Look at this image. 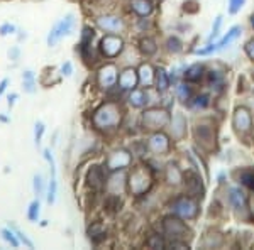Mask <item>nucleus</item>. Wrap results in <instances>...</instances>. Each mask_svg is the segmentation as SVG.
<instances>
[{
    "mask_svg": "<svg viewBox=\"0 0 254 250\" xmlns=\"http://www.w3.org/2000/svg\"><path fill=\"white\" fill-rule=\"evenodd\" d=\"M93 125L102 132H110L116 130L122 124V108L116 101H107V103L100 105L93 112L92 117Z\"/></svg>",
    "mask_w": 254,
    "mask_h": 250,
    "instance_id": "nucleus-1",
    "label": "nucleus"
},
{
    "mask_svg": "<svg viewBox=\"0 0 254 250\" xmlns=\"http://www.w3.org/2000/svg\"><path fill=\"white\" fill-rule=\"evenodd\" d=\"M153 186V174L147 166H136L127 176V190L134 196H142Z\"/></svg>",
    "mask_w": 254,
    "mask_h": 250,
    "instance_id": "nucleus-2",
    "label": "nucleus"
},
{
    "mask_svg": "<svg viewBox=\"0 0 254 250\" xmlns=\"http://www.w3.org/2000/svg\"><path fill=\"white\" fill-rule=\"evenodd\" d=\"M142 127L146 130H151V132H158V130H165L171 122V115L170 112L165 108H159V106H151V108H146L142 112L141 117Z\"/></svg>",
    "mask_w": 254,
    "mask_h": 250,
    "instance_id": "nucleus-3",
    "label": "nucleus"
},
{
    "mask_svg": "<svg viewBox=\"0 0 254 250\" xmlns=\"http://www.w3.org/2000/svg\"><path fill=\"white\" fill-rule=\"evenodd\" d=\"M75 26H76L75 14H73V12H68L66 15H63V17H61L58 22L49 29L48 38H46V44L49 48H55L61 39L71 34L73 29H75Z\"/></svg>",
    "mask_w": 254,
    "mask_h": 250,
    "instance_id": "nucleus-4",
    "label": "nucleus"
},
{
    "mask_svg": "<svg viewBox=\"0 0 254 250\" xmlns=\"http://www.w3.org/2000/svg\"><path fill=\"white\" fill-rule=\"evenodd\" d=\"M171 211L182 220H193L198 216V203L193 196H180L171 203Z\"/></svg>",
    "mask_w": 254,
    "mask_h": 250,
    "instance_id": "nucleus-5",
    "label": "nucleus"
},
{
    "mask_svg": "<svg viewBox=\"0 0 254 250\" xmlns=\"http://www.w3.org/2000/svg\"><path fill=\"white\" fill-rule=\"evenodd\" d=\"M190 232L188 227L185 225L180 216L176 215H170L163 218V233L171 240H185L187 239V233Z\"/></svg>",
    "mask_w": 254,
    "mask_h": 250,
    "instance_id": "nucleus-6",
    "label": "nucleus"
},
{
    "mask_svg": "<svg viewBox=\"0 0 254 250\" xmlns=\"http://www.w3.org/2000/svg\"><path fill=\"white\" fill-rule=\"evenodd\" d=\"M193 137L202 149L214 150L215 149V129L208 122H198L193 129Z\"/></svg>",
    "mask_w": 254,
    "mask_h": 250,
    "instance_id": "nucleus-7",
    "label": "nucleus"
},
{
    "mask_svg": "<svg viewBox=\"0 0 254 250\" xmlns=\"http://www.w3.org/2000/svg\"><path fill=\"white\" fill-rule=\"evenodd\" d=\"M124 48H126V43L119 34H105L104 38L100 39V44H98L100 52L109 59L117 58V56L124 51Z\"/></svg>",
    "mask_w": 254,
    "mask_h": 250,
    "instance_id": "nucleus-8",
    "label": "nucleus"
},
{
    "mask_svg": "<svg viewBox=\"0 0 254 250\" xmlns=\"http://www.w3.org/2000/svg\"><path fill=\"white\" fill-rule=\"evenodd\" d=\"M132 164V154L127 149H116L109 154L107 161H105V169L114 173V171H122Z\"/></svg>",
    "mask_w": 254,
    "mask_h": 250,
    "instance_id": "nucleus-9",
    "label": "nucleus"
},
{
    "mask_svg": "<svg viewBox=\"0 0 254 250\" xmlns=\"http://www.w3.org/2000/svg\"><path fill=\"white\" fill-rule=\"evenodd\" d=\"M119 81V68L114 63H107L97 71V83L102 90H110L117 85Z\"/></svg>",
    "mask_w": 254,
    "mask_h": 250,
    "instance_id": "nucleus-10",
    "label": "nucleus"
},
{
    "mask_svg": "<svg viewBox=\"0 0 254 250\" xmlns=\"http://www.w3.org/2000/svg\"><path fill=\"white\" fill-rule=\"evenodd\" d=\"M241 32H243V29H241L239 26H234V27H231L229 29L227 34L224 36L220 41H217L215 44H208L207 48H202V49H195V54H198V56H207V54H212V52H217V51H220V49H224V48H227L229 44L232 43V41H236L237 38L241 36Z\"/></svg>",
    "mask_w": 254,
    "mask_h": 250,
    "instance_id": "nucleus-11",
    "label": "nucleus"
},
{
    "mask_svg": "<svg viewBox=\"0 0 254 250\" xmlns=\"http://www.w3.org/2000/svg\"><path fill=\"white\" fill-rule=\"evenodd\" d=\"M232 127L237 135H246L253 129V115L246 106H237L232 115Z\"/></svg>",
    "mask_w": 254,
    "mask_h": 250,
    "instance_id": "nucleus-12",
    "label": "nucleus"
},
{
    "mask_svg": "<svg viewBox=\"0 0 254 250\" xmlns=\"http://www.w3.org/2000/svg\"><path fill=\"white\" fill-rule=\"evenodd\" d=\"M147 149L156 155H165L170 152L171 149V141L170 135L165 134L163 130H158V132H153L147 139Z\"/></svg>",
    "mask_w": 254,
    "mask_h": 250,
    "instance_id": "nucleus-13",
    "label": "nucleus"
},
{
    "mask_svg": "<svg viewBox=\"0 0 254 250\" xmlns=\"http://www.w3.org/2000/svg\"><path fill=\"white\" fill-rule=\"evenodd\" d=\"M183 184H185V191L188 196L202 198L203 193H205V186H203L202 178L195 171H185L183 173Z\"/></svg>",
    "mask_w": 254,
    "mask_h": 250,
    "instance_id": "nucleus-14",
    "label": "nucleus"
},
{
    "mask_svg": "<svg viewBox=\"0 0 254 250\" xmlns=\"http://www.w3.org/2000/svg\"><path fill=\"white\" fill-rule=\"evenodd\" d=\"M95 24L98 29L107 32V34H119L126 27L124 20L119 15H100V17H97Z\"/></svg>",
    "mask_w": 254,
    "mask_h": 250,
    "instance_id": "nucleus-15",
    "label": "nucleus"
},
{
    "mask_svg": "<svg viewBox=\"0 0 254 250\" xmlns=\"http://www.w3.org/2000/svg\"><path fill=\"white\" fill-rule=\"evenodd\" d=\"M107 178H105V171L102 166H92L87 173V184L93 191H100L105 188Z\"/></svg>",
    "mask_w": 254,
    "mask_h": 250,
    "instance_id": "nucleus-16",
    "label": "nucleus"
},
{
    "mask_svg": "<svg viewBox=\"0 0 254 250\" xmlns=\"http://www.w3.org/2000/svg\"><path fill=\"white\" fill-rule=\"evenodd\" d=\"M124 171L126 169L114 171V173L110 174V178L107 179L105 186H107L110 195H121V193H124V190L127 188V176Z\"/></svg>",
    "mask_w": 254,
    "mask_h": 250,
    "instance_id": "nucleus-17",
    "label": "nucleus"
},
{
    "mask_svg": "<svg viewBox=\"0 0 254 250\" xmlns=\"http://www.w3.org/2000/svg\"><path fill=\"white\" fill-rule=\"evenodd\" d=\"M119 88L124 90V92H130L137 87L139 83V76H137V69L136 68H124L119 75Z\"/></svg>",
    "mask_w": 254,
    "mask_h": 250,
    "instance_id": "nucleus-18",
    "label": "nucleus"
},
{
    "mask_svg": "<svg viewBox=\"0 0 254 250\" xmlns=\"http://www.w3.org/2000/svg\"><path fill=\"white\" fill-rule=\"evenodd\" d=\"M229 203L236 211H246L248 210V198H246L244 191L237 186L229 188Z\"/></svg>",
    "mask_w": 254,
    "mask_h": 250,
    "instance_id": "nucleus-19",
    "label": "nucleus"
},
{
    "mask_svg": "<svg viewBox=\"0 0 254 250\" xmlns=\"http://www.w3.org/2000/svg\"><path fill=\"white\" fill-rule=\"evenodd\" d=\"M137 76H139V83L142 87L149 88L154 85V78H156V69L153 68L151 63H142L141 66L137 68Z\"/></svg>",
    "mask_w": 254,
    "mask_h": 250,
    "instance_id": "nucleus-20",
    "label": "nucleus"
},
{
    "mask_svg": "<svg viewBox=\"0 0 254 250\" xmlns=\"http://www.w3.org/2000/svg\"><path fill=\"white\" fill-rule=\"evenodd\" d=\"M129 7L139 17H149L154 12L153 0H129Z\"/></svg>",
    "mask_w": 254,
    "mask_h": 250,
    "instance_id": "nucleus-21",
    "label": "nucleus"
},
{
    "mask_svg": "<svg viewBox=\"0 0 254 250\" xmlns=\"http://www.w3.org/2000/svg\"><path fill=\"white\" fill-rule=\"evenodd\" d=\"M171 132H173V137L175 139H183L187 134V118L183 117V113H176V115L171 117Z\"/></svg>",
    "mask_w": 254,
    "mask_h": 250,
    "instance_id": "nucleus-22",
    "label": "nucleus"
},
{
    "mask_svg": "<svg viewBox=\"0 0 254 250\" xmlns=\"http://www.w3.org/2000/svg\"><path fill=\"white\" fill-rule=\"evenodd\" d=\"M203 73H205V66L200 63H195V64H191V66L185 68V71H183V80L188 81V83H196V81H200V78L203 76Z\"/></svg>",
    "mask_w": 254,
    "mask_h": 250,
    "instance_id": "nucleus-23",
    "label": "nucleus"
},
{
    "mask_svg": "<svg viewBox=\"0 0 254 250\" xmlns=\"http://www.w3.org/2000/svg\"><path fill=\"white\" fill-rule=\"evenodd\" d=\"M171 85V78H170V73L166 71L163 66L156 68V78H154V87L159 93H165Z\"/></svg>",
    "mask_w": 254,
    "mask_h": 250,
    "instance_id": "nucleus-24",
    "label": "nucleus"
},
{
    "mask_svg": "<svg viewBox=\"0 0 254 250\" xmlns=\"http://www.w3.org/2000/svg\"><path fill=\"white\" fill-rule=\"evenodd\" d=\"M165 179L168 184H173V186H178L180 183H183V171H180V167L176 164L170 162L166 166V174Z\"/></svg>",
    "mask_w": 254,
    "mask_h": 250,
    "instance_id": "nucleus-25",
    "label": "nucleus"
},
{
    "mask_svg": "<svg viewBox=\"0 0 254 250\" xmlns=\"http://www.w3.org/2000/svg\"><path fill=\"white\" fill-rule=\"evenodd\" d=\"M147 103V92L144 90L134 88L129 92V105L132 108H142Z\"/></svg>",
    "mask_w": 254,
    "mask_h": 250,
    "instance_id": "nucleus-26",
    "label": "nucleus"
},
{
    "mask_svg": "<svg viewBox=\"0 0 254 250\" xmlns=\"http://www.w3.org/2000/svg\"><path fill=\"white\" fill-rule=\"evenodd\" d=\"M139 49L144 56H154L158 52V44L153 38H142L139 41Z\"/></svg>",
    "mask_w": 254,
    "mask_h": 250,
    "instance_id": "nucleus-27",
    "label": "nucleus"
},
{
    "mask_svg": "<svg viewBox=\"0 0 254 250\" xmlns=\"http://www.w3.org/2000/svg\"><path fill=\"white\" fill-rule=\"evenodd\" d=\"M27 220L31 223H38L39 221V215H41V201L39 200H32L29 203V208H27Z\"/></svg>",
    "mask_w": 254,
    "mask_h": 250,
    "instance_id": "nucleus-28",
    "label": "nucleus"
},
{
    "mask_svg": "<svg viewBox=\"0 0 254 250\" xmlns=\"http://www.w3.org/2000/svg\"><path fill=\"white\" fill-rule=\"evenodd\" d=\"M0 235H2V239L5 240L9 245H12L14 249H17L19 245H20V242H19V239H17V235H15V232L12 230L10 225H9V227H5V228H2V230H0Z\"/></svg>",
    "mask_w": 254,
    "mask_h": 250,
    "instance_id": "nucleus-29",
    "label": "nucleus"
},
{
    "mask_svg": "<svg viewBox=\"0 0 254 250\" xmlns=\"http://www.w3.org/2000/svg\"><path fill=\"white\" fill-rule=\"evenodd\" d=\"M176 97H178L180 101L187 103V101L191 100V87H188V83H178L176 85Z\"/></svg>",
    "mask_w": 254,
    "mask_h": 250,
    "instance_id": "nucleus-30",
    "label": "nucleus"
},
{
    "mask_svg": "<svg viewBox=\"0 0 254 250\" xmlns=\"http://www.w3.org/2000/svg\"><path fill=\"white\" fill-rule=\"evenodd\" d=\"M56 195H58V181H56V176H51V179H49V184H48V191H46V201H48V204H55Z\"/></svg>",
    "mask_w": 254,
    "mask_h": 250,
    "instance_id": "nucleus-31",
    "label": "nucleus"
},
{
    "mask_svg": "<svg viewBox=\"0 0 254 250\" xmlns=\"http://www.w3.org/2000/svg\"><path fill=\"white\" fill-rule=\"evenodd\" d=\"M207 81H208V87L220 88L224 85V76H222V73L215 71V69H210V71H207Z\"/></svg>",
    "mask_w": 254,
    "mask_h": 250,
    "instance_id": "nucleus-32",
    "label": "nucleus"
},
{
    "mask_svg": "<svg viewBox=\"0 0 254 250\" xmlns=\"http://www.w3.org/2000/svg\"><path fill=\"white\" fill-rule=\"evenodd\" d=\"M239 181L243 186H246L248 190L254 191V171L253 169H244L239 173Z\"/></svg>",
    "mask_w": 254,
    "mask_h": 250,
    "instance_id": "nucleus-33",
    "label": "nucleus"
},
{
    "mask_svg": "<svg viewBox=\"0 0 254 250\" xmlns=\"http://www.w3.org/2000/svg\"><path fill=\"white\" fill-rule=\"evenodd\" d=\"M88 237L92 239L93 242H98L100 239L105 237V228L102 223H93L92 227L88 228Z\"/></svg>",
    "mask_w": 254,
    "mask_h": 250,
    "instance_id": "nucleus-34",
    "label": "nucleus"
},
{
    "mask_svg": "<svg viewBox=\"0 0 254 250\" xmlns=\"http://www.w3.org/2000/svg\"><path fill=\"white\" fill-rule=\"evenodd\" d=\"M166 49L170 52H173V54H178V52L183 51V43L176 38V36H171V38H168L166 41Z\"/></svg>",
    "mask_w": 254,
    "mask_h": 250,
    "instance_id": "nucleus-35",
    "label": "nucleus"
},
{
    "mask_svg": "<svg viewBox=\"0 0 254 250\" xmlns=\"http://www.w3.org/2000/svg\"><path fill=\"white\" fill-rule=\"evenodd\" d=\"M32 190H34L36 196H43L44 195V178L43 174H34L32 178Z\"/></svg>",
    "mask_w": 254,
    "mask_h": 250,
    "instance_id": "nucleus-36",
    "label": "nucleus"
},
{
    "mask_svg": "<svg viewBox=\"0 0 254 250\" xmlns=\"http://www.w3.org/2000/svg\"><path fill=\"white\" fill-rule=\"evenodd\" d=\"M10 227H12V230L15 232V235H17V239H19L20 244H24L27 249H34V242H32L29 237L26 235V232H22L19 227H15V225H10Z\"/></svg>",
    "mask_w": 254,
    "mask_h": 250,
    "instance_id": "nucleus-37",
    "label": "nucleus"
},
{
    "mask_svg": "<svg viewBox=\"0 0 254 250\" xmlns=\"http://www.w3.org/2000/svg\"><path fill=\"white\" fill-rule=\"evenodd\" d=\"M146 245L149 249H166L165 239H163V237H159V235H153L151 239H147Z\"/></svg>",
    "mask_w": 254,
    "mask_h": 250,
    "instance_id": "nucleus-38",
    "label": "nucleus"
},
{
    "mask_svg": "<svg viewBox=\"0 0 254 250\" xmlns=\"http://www.w3.org/2000/svg\"><path fill=\"white\" fill-rule=\"evenodd\" d=\"M44 132H46V127H44L43 122L38 120L34 124V142H36V146L41 144V141H43V137H44Z\"/></svg>",
    "mask_w": 254,
    "mask_h": 250,
    "instance_id": "nucleus-39",
    "label": "nucleus"
},
{
    "mask_svg": "<svg viewBox=\"0 0 254 250\" xmlns=\"http://www.w3.org/2000/svg\"><path fill=\"white\" fill-rule=\"evenodd\" d=\"M15 32H17V27L12 22H3L2 26H0V36H2V38H5V36H14Z\"/></svg>",
    "mask_w": 254,
    "mask_h": 250,
    "instance_id": "nucleus-40",
    "label": "nucleus"
},
{
    "mask_svg": "<svg viewBox=\"0 0 254 250\" xmlns=\"http://www.w3.org/2000/svg\"><path fill=\"white\" fill-rule=\"evenodd\" d=\"M246 0H229V14H237L244 7Z\"/></svg>",
    "mask_w": 254,
    "mask_h": 250,
    "instance_id": "nucleus-41",
    "label": "nucleus"
},
{
    "mask_svg": "<svg viewBox=\"0 0 254 250\" xmlns=\"http://www.w3.org/2000/svg\"><path fill=\"white\" fill-rule=\"evenodd\" d=\"M22 88L26 93H29V95H32V93L38 92V87H36V80H22Z\"/></svg>",
    "mask_w": 254,
    "mask_h": 250,
    "instance_id": "nucleus-42",
    "label": "nucleus"
},
{
    "mask_svg": "<svg viewBox=\"0 0 254 250\" xmlns=\"http://www.w3.org/2000/svg\"><path fill=\"white\" fill-rule=\"evenodd\" d=\"M220 26H222V15H217V17H215V24H214V27H212V34H210V38H208V41L215 39L217 36H219Z\"/></svg>",
    "mask_w": 254,
    "mask_h": 250,
    "instance_id": "nucleus-43",
    "label": "nucleus"
},
{
    "mask_svg": "<svg viewBox=\"0 0 254 250\" xmlns=\"http://www.w3.org/2000/svg\"><path fill=\"white\" fill-rule=\"evenodd\" d=\"M191 105L195 106V108H205L208 105V95H200L196 97L193 101H191Z\"/></svg>",
    "mask_w": 254,
    "mask_h": 250,
    "instance_id": "nucleus-44",
    "label": "nucleus"
},
{
    "mask_svg": "<svg viewBox=\"0 0 254 250\" xmlns=\"http://www.w3.org/2000/svg\"><path fill=\"white\" fill-rule=\"evenodd\" d=\"M61 75L66 76V78H69V76L73 75V64H71V61H64V63L61 64Z\"/></svg>",
    "mask_w": 254,
    "mask_h": 250,
    "instance_id": "nucleus-45",
    "label": "nucleus"
},
{
    "mask_svg": "<svg viewBox=\"0 0 254 250\" xmlns=\"http://www.w3.org/2000/svg\"><path fill=\"white\" fill-rule=\"evenodd\" d=\"M244 51H246V54H248V58L251 61H254V38L249 39L248 43H246Z\"/></svg>",
    "mask_w": 254,
    "mask_h": 250,
    "instance_id": "nucleus-46",
    "label": "nucleus"
},
{
    "mask_svg": "<svg viewBox=\"0 0 254 250\" xmlns=\"http://www.w3.org/2000/svg\"><path fill=\"white\" fill-rule=\"evenodd\" d=\"M7 56L12 61H19L20 59V48L19 46H12L9 51H7Z\"/></svg>",
    "mask_w": 254,
    "mask_h": 250,
    "instance_id": "nucleus-47",
    "label": "nucleus"
},
{
    "mask_svg": "<svg viewBox=\"0 0 254 250\" xmlns=\"http://www.w3.org/2000/svg\"><path fill=\"white\" fill-rule=\"evenodd\" d=\"M17 98H19V93H15V92L10 93V95L7 97V105H9L10 108H12V106L15 105V101H17Z\"/></svg>",
    "mask_w": 254,
    "mask_h": 250,
    "instance_id": "nucleus-48",
    "label": "nucleus"
},
{
    "mask_svg": "<svg viewBox=\"0 0 254 250\" xmlns=\"http://www.w3.org/2000/svg\"><path fill=\"white\" fill-rule=\"evenodd\" d=\"M9 83H10V80L9 78H3L2 81H0V97L5 93V90H7V87H9Z\"/></svg>",
    "mask_w": 254,
    "mask_h": 250,
    "instance_id": "nucleus-49",
    "label": "nucleus"
},
{
    "mask_svg": "<svg viewBox=\"0 0 254 250\" xmlns=\"http://www.w3.org/2000/svg\"><path fill=\"white\" fill-rule=\"evenodd\" d=\"M22 80H36V73L31 71V69H26L22 73Z\"/></svg>",
    "mask_w": 254,
    "mask_h": 250,
    "instance_id": "nucleus-50",
    "label": "nucleus"
},
{
    "mask_svg": "<svg viewBox=\"0 0 254 250\" xmlns=\"http://www.w3.org/2000/svg\"><path fill=\"white\" fill-rule=\"evenodd\" d=\"M0 122H3V124H9L10 118H9V117H5V115H2V113H0Z\"/></svg>",
    "mask_w": 254,
    "mask_h": 250,
    "instance_id": "nucleus-51",
    "label": "nucleus"
},
{
    "mask_svg": "<svg viewBox=\"0 0 254 250\" xmlns=\"http://www.w3.org/2000/svg\"><path fill=\"white\" fill-rule=\"evenodd\" d=\"M251 26H253V29H254V14L251 15Z\"/></svg>",
    "mask_w": 254,
    "mask_h": 250,
    "instance_id": "nucleus-52",
    "label": "nucleus"
}]
</instances>
